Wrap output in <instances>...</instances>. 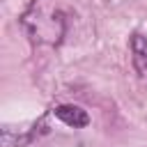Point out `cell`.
Segmentation results:
<instances>
[{
    "label": "cell",
    "mask_w": 147,
    "mask_h": 147,
    "mask_svg": "<svg viewBox=\"0 0 147 147\" xmlns=\"http://www.w3.org/2000/svg\"><path fill=\"white\" fill-rule=\"evenodd\" d=\"M53 113H55V117L60 122H64L67 126H74V129H83V126L90 124L87 113L83 108H78V106H57Z\"/></svg>",
    "instance_id": "obj_1"
},
{
    "label": "cell",
    "mask_w": 147,
    "mask_h": 147,
    "mask_svg": "<svg viewBox=\"0 0 147 147\" xmlns=\"http://www.w3.org/2000/svg\"><path fill=\"white\" fill-rule=\"evenodd\" d=\"M131 55H133L136 71L142 78H147V39L145 37H140V34L131 37Z\"/></svg>",
    "instance_id": "obj_2"
}]
</instances>
